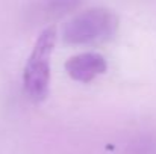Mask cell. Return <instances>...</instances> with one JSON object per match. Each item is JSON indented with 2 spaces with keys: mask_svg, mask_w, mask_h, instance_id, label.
<instances>
[{
  "mask_svg": "<svg viewBox=\"0 0 156 154\" xmlns=\"http://www.w3.org/2000/svg\"><path fill=\"white\" fill-rule=\"evenodd\" d=\"M106 68H108L106 59L102 54L93 53V51L76 54V56L70 57L65 63L67 74L73 80L82 82V83H88V82L94 80L97 76L103 74Z\"/></svg>",
  "mask_w": 156,
  "mask_h": 154,
  "instance_id": "obj_3",
  "label": "cell"
},
{
  "mask_svg": "<svg viewBox=\"0 0 156 154\" xmlns=\"http://www.w3.org/2000/svg\"><path fill=\"white\" fill-rule=\"evenodd\" d=\"M82 0H46V8L50 14L62 15L76 9Z\"/></svg>",
  "mask_w": 156,
  "mask_h": 154,
  "instance_id": "obj_4",
  "label": "cell"
},
{
  "mask_svg": "<svg viewBox=\"0 0 156 154\" xmlns=\"http://www.w3.org/2000/svg\"><path fill=\"white\" fill-rule=\"evenodd\" d=\"M56 29L53 26L46 27L35 41L30 56L24 65L23 86L24 92L34 103L44 101L49 95L50 60L56 46Z\"/></svg>",
  "mask_w": 156,
  "mask_h": 154,
  "instance_id": "obj_1",
  "label": "cell"
},
{
  "mask_svg": "<svg viewBox=\"0 0 156 154\" xmlns=\"http://www.w3.org/2000/svg\"><path fill=\"white\" fill-rule=\"evenodd\" d=\"M118 29V17L106 8H91L74 15L62 27V39L71 46L108 41Z\"/></svg>",
  "mask_w": 156,
  "mask_h": 154,
  "instance_id": "obj_2",
  "label": "cell"
}]
</instances>
